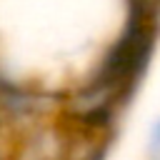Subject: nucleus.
Returning a JSON list of instances; mask_svg holds the SVG:
<instances>
[{
  "instance_id": "nucleus-2",
  "label": "nucleus",
  "mask_w": 160,
  "mask_h": 160,
  "mask_svg": "<svg viewBox=\"0 0 160 160\" xmlns=\"http://www.w3.org/2000/svg\"><path fill=\"white\" fill-rule=\"evenodd\" d=\"M90 160H105V150H98V152H95Z\"/></svg>"
},
{
  "instance_id": "nucleus-1",
  "label": "nucleus",
  "mask_w": 160,
  "mask_h": 160,
  "mask_svg": "<svg viewBox=\"0 0 160 160\" xmlns=\"http://www.w3.org/2000/svg\"><path fill=\"white\" fill-rule=\"evenodd\" d=\"M142 160H160V112L150 118L142 132Z\"/></svg>"
}]
</instances>
